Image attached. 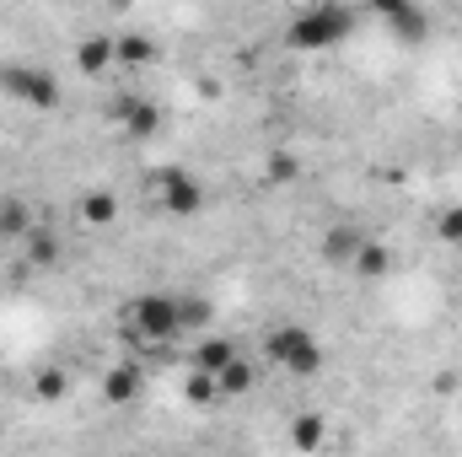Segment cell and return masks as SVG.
I'll return each mask as SVG.
<instances>
[{
    "instance_id": "obj_1",
    "label": "cell",
    "mask_w": 462,
    "mask_h": 457,
    "mask_svg": "<svg viewBox=\"0 0 462 457\" xmlns=\"http://www.w3.org/2000/svg\"><path fill=\"white\" fill-rule=\"evenodd\" d=\"M118 334L134 344V350H162V344H172L183 334V323H178V296H167V291H140V296H129L124 312H118Z\"/></svg>"
},
{
    "instance_id": "obj_2",
    "label": "cell",
    "mask_w": 462,
    "mask_h": 457,
    "mask_svg": "<svg viewBox=\"0 0 462 457\" xmlns=\"http://www.w3.org/2000/svg\"><path fill=\"white\" fill-rule=\"evenodd\" d=\"M355 11L349 5H334V0H318V5H307V11H296L291 16V27H285V43L291 49H301V54H318V49H339L349 33H355Z\"/></svg>"
},
{
    "instance_id": "obj_3",
    "label": "cell",
    "mask_w": 462,
    "mask_h": 457,
    "mask_svg": "<svg viewBox=\"0 0 462 457\" xmlns=\"http://www.w3.org/2000/svg\"><path fill=\"white\" fill-rule=\"evenodd\" d=\"M263 355L280 371H291V377H318L323 371V344H318V334L307 323H274L263 334Z\"/></svg>"
},
{
    "instance_id": "obj_4",
    "label": "cell",
    "mask_w": 462,
    "mask_h": 457,
    "mask_svg": "<svg viewBox=\"0 0 462 457\" xmlns=\"http://www.w3.org/2000/svg\"><path fill=\"white\" fill-rule=\"evenodd\" d=\"M151 200H156L167 216H178V221H189V216L205 210V189H199V178L183 173V167H156V173H151Z\"/></svg>"
},
{
    "instance_id": "obj_5",
    "label": "cell",
    "mask_w": 462,
    "mask_h": 457,
    "mask_svg": "<svg viewBox=\"0 0 462 457\" xmlns=\"http://www.w3.org/2000/svg\"><path fill=\"white\" fill-rule=\"evenodd\" d=\"M0 81H5V92H11L16 103H32V108H60V81H54L49 70H38V65H11Z\"/></svg>"
},
{
    "instance_id": "obj_6",
    "label": "cell",
    "mask_w": 462,
    "mask_h": 457,
    "mask_svg": "<svg viewBox=\"0 0 462 457\" xmlns=\"http://www.w3.org/2000/svg\"><path fill=\"white\" fill-rule=\"evenodd\" d=\"M365 242H371V237L355 227V221H334V227L323 231V242H318V258H323L328 269H355V258H360Z\"/></svg>"
},
{
    "instance_id": "obj_7",
    "label": "cell",
    "mask_w": 462,
    "mask_h": 457,
    "mask_svg": "<svg viewBox=\"0 0 462 457\" xmlns=\"http://www.w3.org/2000/svg\"><path fill=\"white\" fill-rule=\"evenodd\" d=\"M376 16H382L403 43H420V38L430 33V16H425L414 0H376Z\"/></svg>"
},
{
    "instance_id": "obj_8",
    "label": "cell",
    "mask_w": 462,
    "mask_h": 457,
    "mask_svg": "<svg viewBox=\"0 0 462 457\" xmlns=\"http://www.w3.org/2000/svg\"><path fill=\"white\" fill-rule=\"evenodd\" d=\"M114 118L124 124V135H129V140H151V135L162 129V108H156V103H145V98H118Z\"/></svg>"
},
{
    "instance_id": "obj_9",
    "label": "cell",
    "mask_w": 462,
    "mask_h": 457,
    "mask_svg": "<svg viewBox=\"0 0 462 457\" xmlns=\"http://www.w3.org/2000/svg\"><path fill=\"white\" fill-rule=\"evenodd\" d=\"M140 387H145V371H140V360H118V366H108L103 371V398L108 404H134L140 398Z\"/></svg>"
},
{
    "instance_id": "obj_10",
    "label": "cell",
    "mask_w": 462,
    "mask_h": 457,
    "mask_svg": "<svg viewBox=\"0 0 462 457\" xmlns=\"http://www.w3.org/2000/svg\"><path fill=\"white\" fill-rule=\"evenodd\" d=\"M114 60H118L114 38H81V43H76V70H81V76H108Z\"/></svg>"
},
{
    "instance_id": "obj_11",
    "label": "cell",
    "mask_w": 462,
    "mask_h": 457,
    "mask_svg": "<svg viewBox=\"0 0 462 457\" xmlns=\"http://www.w3.org/2000/svg\"><path fill=\"white\" fill-rule=\"evenodd\" d=\"M236 355H242V350H236L231 340H221V334H205V340L194 344V371H210V377H221Z\"/></svg>"
},
{
    "instance_id": "obj_12",
    "label": "cell",
    "mask_w": 462,
    "mask_h": 457,
    "mask_svg": "<svg viewBox=\"0 0 462 457\" xmlns=\"http://www.w3.org/2000/svg\"><path fill=\"white\" fill-rule=\"evenodd\" d=\"M323 442H328V420H323V415H312V409H307V415H296V420H291V447H296V452H323Z\"/></svg>"
},
{
    "instance_id": "obj_13",
    "label": "cell",
    "mask_w": 462,
    "mask_h": 457,
    "mask_svg": "<svg viewBox=\"0 0 462 457\" xmlns=\"http://www.w3.org/2000/svg\"><path fill=\"white\" fill-rule=\"evenodd\" d=\"M81 221H87V227H114L118 221V194H108V189L81 194Z\"/></svg>"
},
{
    "instance_id": "obj_14",
    "label": "cell",
    "mask_w": 462,
    "mask_h": 457,
    "mask_svg": "<svg viewBox=\"0 0 462 457\" xmlns=\"http://www.w3.org/2000/svg\"><path fill=\"white\" fill-rule=\"evenodd\" d=\"M32 205H27V200H0V237H22V242H27V237H32Z\"/></svg>"
},
{
    "instance_id": "obj_15",
    "label": "cell",
    "mask_w": 462,
    "mask_h": 457,
    "mask_svg": "<svg viewBox=\"0 0 462 457\" xmlns=\"http://www.w3.org/2000/svg\"><path fill=\"white\" fill-rule=\"evenodd\" d=\"M65 393H70V371H65V366H43V371L32 377V398H38V404H60Z\"/></svg>"
},
{
    "instance_id": "obj_16",
    "label": "cell",
    "mask_w": 462,
    "mask_h": 457,
    "mask_svg": "<svg viewBox=\"0 0 462 457\" xmlns=\"http://www.w3.org/2000/svg\"><path fill=\"white\" fill-rule=\"evenodd\" d=\"M253 382H258V371L247 366V355H236L226 371L216 377V387H221V398H242V393H253Z\"/></svg>"
},
{
    "instance_id": "obj_17",
    "label": "cell",
    "mask_w": 462,
    "mask_h": 457,
    "mask_svg": "<svg viewBox=\"0 0 462 457\" xmlns=\"http://www.w3.org/2000/svg\"><path fill=\"white\" fill-rule=\"evenodd\" d=\"M27 264H32V269H54V264H60V237L38 227L27 237Z\"/></svg>"
},
{
    "instance_id": "obj_18",
    "label": "cell",
    "mask_w": 462,
    "mask_h": 457,
    "mask_svg": "<svg viewBox=\"0 0 462 457\" xmlns=\"http://www.w3.org/2000/svg\"><path fill=\"white\" fill-rule=\"evenodd\" d=\"M387 269H393V253H387L382 242H365L360 258H355V275H360V280H382Z\"/></svg>"
},
{
    "instance_id": "obj_19",
    "label": "cell",
    "mask_w": 462,
    "mask_h": 457,
    "mask_svg": "<svg viewBox=\"0 0 462 457\" xmlns=\"http://www.w3.org/2000/svg\"><path fill=\"white\" fill-rule=\"evenodd\" d=\"M263 178H269V183H296V178H301V162H296L291 151H269Z\"/></svg>"
},
{
    "instance_id": "obj_20",
    "label": "cell",
    "mask_w": 462,
    "mask_h": 457,
    "mask_svg": "<svg viewBox=\"0 0 462 457\" xmlns=\"http://www.w3.org/2000/svg\"><path fill=\"white\" fill-rule=\"evenodd\" d=\"M178 323H183V334L205 329V323H210V302H205V296H178Z\"/></svg>"
},
{
    "instance_id": "obj_21",
    "label": "cell",
    "mask_w": 462,
    "mask_h": 457,
    "mask_svg": "<svg viewBox=\"0 0 462 457\" xmlns=\"http://www.w3.org/2000/svg\"><path fill=\"white\" fill-rule=\"evenodd\" d=\"M114 43H118V60H124V65H151V60H156V43H151V38H140V33L114 38Z\"/></svg>"
},
{
    "instance_id": "obj_22",
    "label": "cell",
    "mask_w": 462,
    "mask_h": 457,
    "mask_svg": "<svg viewBox=\"0 0 462 457\" xmlns=\"http://www.w3.org/2000/svg\"><path fill=\"white\" fill-rule=\"evenodd\" d=\"M183 393H189V404H216V398H221V387H216L210 371H189V377H183Z\"/></svg>"
},
{
    "instance_id": "obj_23",
    "label": "cell",
    "mask_w": 462,
    "mask_h": 457,
    "mask_svg": "<svg viewBox=\"0 0 462 457\" xmlns=\"http://www.w3.org/2000/svg\"><path fill=\"white\" fill-rule=\"evenodd\" d=\"M436 237H441V242H452V247H462V205H452V210L436 221Z\"/></svg>"
},
{
    "instance_id": "obj_24",
    "label": "cell",
    "mask_w": 462,
    "mask_h": 457,
    "mask_svg": "<svg viewBox=\"0 0 462 457\" xmlns=\"http://www.w3.org/2000/svg\"><path fill=\"white\" fill-rule=\"evenodd\" d=\"M457 253H462V247H457Z\"/></svg>"
}]
</instances>
